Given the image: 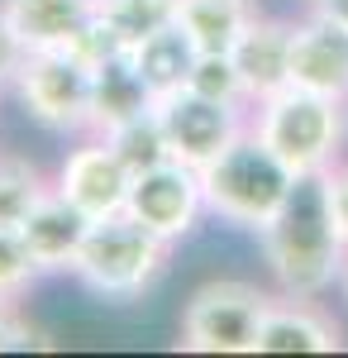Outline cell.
<instances>
[{"mask_svg":"<svg viewBox=\"0 0 348 358\" xmlns=\"http://www.w3.org/2000/svg\"><path fill=\"white\" fill-rule=\"evenodd\" d=\"M229 62H234V72H239L248 110H253L258 101H268L282 86H291V24H287V20H272V15H258V20L234 38Z\"/></svg>","mask_w":348,"mask_h":358,"instance_id":"8fae6325","label":"cell"},{"mask_svg":"<svg viewBox=\"0 0 348 358\" xmlns=\"http://www.w3.org/2000/svg\"><path fill=\"white\" fill-rule=\"evenodd\" d=\"M48 192H53V182L29 158L0 153V224H20Z\"/></svg>","mask_w":348,"mask_h":358,"instance_id":"d6986e66","label":"cell"},{"mask_svg":"<svg viewBox=\"0 0 348 358\" xmlns=\"http://www.w3.org/2000/svg\"><path fill=\"white\" fill-rule=\"evenodd\" d=\"M15 349H48V339L20 315V301H0V354Z\"/></svg>","mask_w":348,"mask_h":358,"instance_id":"603a6c76","label":"cell"},{"mask_svg":"<svg viewBox=\"0 0 348 358\" xmlns=\"http://www.w3.org/2000/svg\"><path fill=\"white\" fill-rule=\"evenodd\" d=\"M248 129L263 138L296 177H320L344 158L348 101L305 91V86H282L277 96L258 101L248 110Z\"/></svg>","mask_w":348,"mask_h":358,"instance_id":"3957f363","label":"cell"},{"mask_svg":"<svg viewBox=\"0 0 348 358\" xmlns=\"http://www.w3.org/2000/svg\"><path fill=\"white\" fill-rule=\"evenodd\" d=\"M24 43H20V34L10 29V20H5V10H0V86L15 82V72H20V62H24Z\"/></svg>","mask_w":348,"mask_h":358,"instance_id":"d4e9b609","label":"cell"},{"mask_svg":"<svg viewBox=\"0 0 348 358\" xmlns=\"http://www.w3.org/2000/svg\"><path fill=\"white\" fill-rule=\"evenodd\" d=\"M96 15L134 48L148 34L177 20V0H96Z\"/></svg>","mask_w":348,"mask_h":358,"instance_id":"ffe728a7","label":"cell"},{"mask_svg":"<svg viewBox=\"0 0 348 358\" xmlns=\"http://www.w3.org/2000/svg\"><path fill=\"white\" fill-rule=\"evenodd\" d=\"M300 5H320V0H300Z\"/></svg>","mask_w":348,"mask_h":358,"instance_id":"83f0119b","label":"cell"},{"mask_svg":"<svg viewBox=\"0 0 348 358\" xmlns=\"http://www.w3.org/2000/svg\"><path fill=\"white\" fill-rule=\"evenodd\" d=\"M258 20V0H177V24L201 53H229L234 38Z\"/></svg>","mask_w":348,"mask_h":358,"instance_id":"e0dca14e","label":"cell"},{"mask_svg":"<svg viewBox=\"0 0 348 358\" xmlns=\"http://www.w3.org/2000/svg\"><path fill=\"white\" fill-rule=\"evenodd\" d=\"M339 287H344V296H348V258H344V277H339Z\"/></svg>","mask_w":348,"mask_h":358,"instance_id":"4316f807","label":"cell"},{"mask_svg":"<svg viewBox=\"0 0 348 358\" xmlns=\"http://www.w3.org/2000/svg\"><path fill=\"white\" fill-rule=\"evenodd\" d=\"M24 110L57 134H81L91 124V67L72 48H34L15 72Z\"/></svg>","mask_w":348,"mask_h":358,"instance_id":"8992f818","label":"cell"},{"mask_svg":"<svg viewBox=\"0 0 348 358\" xmlns=\"http://www.w3.org/2000/svg\"><path fill=\"white\" fill-rule=\"evenodd\" d=\"M38 277H43V268L34 263L24 234L15 224H0V301H20Z\"/></svg>","mask_w":348,"mask_h":358,"instance_id":"44dd1931","label":"cell"},{"mask_svg":"<svg viewBox=\"0 0 348 358\" xmlns=\"http://www.w3.org/2000/svg\"><path fill=\"white\" fill-rule=\"evenodd\" d=\"M153 106V91L134 67V53H115L91 67V124L86 134H110L115 124L134 120Z\"/></svg>","mask_w":348,"mask_h":358,"instance_id":"5bb4252c","label":"cell"},{"mask_svg":"<svg viewBox=\"0 0 348 358\" xmlns=\"http://www.w3.org/2000/svg\"><path fill=\"white\" fill-rule=\"evenodd\" d=\"M101 138L119 153V163L129 167V172H143V167L172 158V153H167V134H162V120H158L153 106L143 115H134V120H124V124H115V129L101 134Z\"/></svg>","mask_w":348,"mask_h":358,"instance_id":"ac0fdd59","label":"cell"},{"mask_svg":"<svg viewBox=\"0 0 348 358\" xmlns=\"http://www.w3.org/2000/svg\"><path fill=\"white\" fill-rule=\"evenodd\" d=\"M296 182L300 177L253 129H243L234 143H224L210 163L201 167L205 210L219 215L224 224H234V229H253V234H263L282 215V206L291 201Z\"/></svg>","mask_w":348,"mask_h":358,"instance_id":"7a4b0ae2","label":"cell"},{"mask_svg":"<svg viewBox=\"0 0 348 358\" xmlns=\"http://www.w3.org/2000/svg\"><path fill=\"white\" fill-rule=\"evenodd\" d=\"M0 10L29 53L34 48H72L81 29L96 20V0H0Z\"/></svg>","mask_w":348,"mask_h":358,"instance_id":"9a60e30c","label":"cell"},{"mask_svg":"<svg viewBox=\"0 0 348 358\" xmlns=\"http://www.w3.org/2000/svg\"><path fill=\"white\" fill-rule=\"evenodd\" d=\"M153 110L162 120V134H167V153L177 163L205 167L234 138L248 129V110L243 106H224V101H210L191 86H177L153 101Z\"/></svg>","mask_w":348,"mask_h":358,"instance_id":"52a82bcc","label":"cell"},{"mask_svg":"<svg viewBox=\"0 0 348 358\" xmlns=\"http://www.w3.org/2000/svg\"><path fill=\"white\" fill-rule=\"evenodd\" d=\"M167 253L172 244L162 234L138 224L129 210H115V215L91 220L77 263H72V277H81L106 301H134L162 277Z\"/></svg>","mask_w":348,"mask_h":358,"instance_id":"277c9868","label":"cell"},{"mask_svg":"<svg viewBox=\"0 0 348 358\" xmlns=\"http://www.w3.org/2000/svg\"><path fill=\"white\" fill-rule=\"evenodd\" d=\"M320 192H324V210H329V220L339 229V239L348 244V163L344 158L329 172H320Z\"/></svg>","mask_w":348,"mask_h":358,"instance_id":"cb8c5ba5","label":"cell"},{"mask_svg":"<svg viewBox=\"0 0 348 358\" xmlns=\"http://www.w3.org/2000/svg\"><path fill=\"white\" fill-rule=\"evenodd\" d=\"M272 296L253 282H205L182 310L177 344L187 354H258V330Z\"/></svg>","mask_w":348,"mask_h":358,"instance_id":"5b68a950","label":"cell"},{"mask_svg":"<svg viewBox=\"0 0 348 358\" xmlns=\"http://www.w3.org/2000/svg\"><path fill=\"white\" fill-rule=\"evenodd\" d=\"M344 330L339 320L315 306V296H272L263 330H258V354H339Z\"/></svg>","mask_w":348,"mask_h":358,"instance_id":"7c38bea8","label":"cell"},{"mask_svg":"<svg viewBox=\"0 0 348 358\" xmlns=\"http://www.w3.org/2000/svg\"><path fill=\"white\" fill-rule=\"evenodd\" d=\"M187 86L201 91V96H210V101H224V106H243L248 110V96H243V82H239V72H234V62H229V53H201L196 67H191Z\"/></svg>","mask_w":348,"mask_h":358,"instance_id":"7402d4cb","label":"cell"},{"mask_svg":"<svg viewBox=\"0 0 348 358\" xmlns=\"http://www.w3.org/2000/svg\"><path fill=\"white\" fill-rule=\"evenodd\" d=\"M291 86L348 101V29L320 10L291 24Z\"/></svg>","mask_w":348,"mask_h":358,"instance_id":"30bf717a","label":"cell"},{"mask_svg":"<svg viewBox=\"0 0 348 358\" xmlns=\"http://www.w3.org/2000/svg\"><path fill=\"white\" fill-rule=\"evenodd\" d=\"M310 10H320V15H329L334 24L348 29V0H320V5H310Z\"/></svg>","mask_w":348,"mask_h":358,"instance_id":"484cf974","label":"cell"},{"mask_svg":"<svg viewBox=\"0 0 348 358\" xmlns=\"http://www.w3.org/2000/svg\"><path fill=\"white\" fill-rule=\"evenodd\" d=\"M15 229L24 234L29 253H34V263H38L43 273H72V263H77V253H81V239H86V229H91V215L77 210V206L53 187Z\"/></svg>","mask_w":348,"mask_h":358,"instance_id":"4fadbf2b","label":"cell"},{"mask_svg":"<svg viewBox=\"0 0 348 358\" xmlns=\"http://www.w3.org/2000/svg\"><path fill=\"white\" fill-rule=\"evenodd\" d=\"M258 239H263V258H268L272 277L287 296H315L320 301L329 287H339L348 244L339 239V229L324 210L320 177H300L291 201L282 206V215Z\"/></svg>","mask_w":348,"mask_h":358,"instance_id":"6da1fadb","label":"cell"},{"mask_svg":"<svg viewBox=\"0 0 348 358\" xmlns=\"http://www.w3.org/2000/svg\"><path fill=\"white\" fill-rule=\"evenodd\" d=\"M129 53H134V67L143 72V82H148L153 101H158V96H167V91H177V86L191 82V67H196L201 48L191 43L187 29L172 20V24H162L158 34H148L143 43H134Z\"/></svg>","mask_w":348,"mask_h":358,"instance_id":"2e32d148","label":"cell"},{"mask_svg":"<svg viewBox=\"0 0 348 358\" xmlns=\"http://www.w3.org/2000/svg\"><path fill=\"white\" fill-rule=\"evenodd\" d=\"M124 210H129L138 224H148L153 234H162L167 244L187 239L191 229H196V220L205 215L201 167L177 163V158H162V163L134 172Z\"/></svg>","mask_w":348,"mask_h":358,"instance_id":"ba28073f","label":"cell"},{"mask_svg":"<svg viewBox=\"0 0 348 358\" xmlns=\"http://www.w3.org/2000/svg\"><path fill=\"white\" fill-rule=\"evenodd\" d=\"M129 182H134V172L119 163V153H115L101 134H91L86 143H77V148L62 158V167H57V177H53L57 192L67 196L77 210H86L91 220L124 210Z\"/></svg>","mask_w":348,"mask_h":358,"instance_id":"9c48e42d","label":"cell"}]
</instances>
